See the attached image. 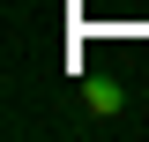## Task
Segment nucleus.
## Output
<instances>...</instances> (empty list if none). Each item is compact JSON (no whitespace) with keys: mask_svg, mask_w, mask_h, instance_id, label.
Masks as SVG:
<instances>
[{"mask_svg":"<svg viewBox=\"0 0 149 142\" xmlns=\"http://www.w3.org/2000/svg\"><path fill=\"white\" fill-rule=\"evenodd\" d=\"M82 105H90V112H104V120H112V112L127 105V90L112 82V75H90V82H82Z\"/></svg>","mask_w":149,"mask_h":142,"instance_id":"1","label":"nucleus"}]
</instances>
